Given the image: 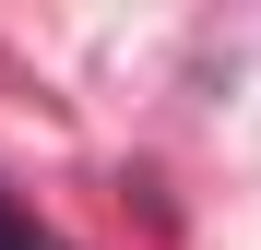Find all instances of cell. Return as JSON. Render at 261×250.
<instances>
[{"label":"cell","mask_w":261,"mask_h":250,"mask_svg":"<svg viewBox=\"0 0 261 250\" xmlns=\"http://www.w3.org/2000/svg\"><path fill=\"white\" fill-rule=\"evenodd\" d=\"M0 250H36V238H24V215H12V202H0Z\"/></svg>","instance_id":"obj_1"}]
</instances>
